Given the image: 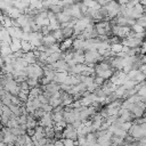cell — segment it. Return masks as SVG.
<instances>
[{
  "label": "cell",
  "instance_id": "obj_1",
  "mask_svg": "<svg viewBox=\"0 0 146 146\" xmlns=\"http://www.w3.org/2000/svg\"><path fill=\"white\" fill-rule=\"evenodd\" d=\"M26 72H27V78H30V79H36L39 81L43 78V74H44L43 67L40 64H38V63L30 64L26 67Z\"/></svg>",
  "mask_w": 146,
  "mask_h": 146
},
{
  "label": "cell",
  "instance_id": "obj_2",
  "mask_svg": "<svg viewBox=\"0 0 146 146\" xmlns=\"http://www.w3.org/2000/svg\"><path fill=\"white\" fill-rule=\"evenodd\" d=\"M84 58H86V65L95 67V65L102 60H104L103 56L98 52V50H88L84 52Z\"/></svg>",
  "mask_w": 146,
  "mask_h": 146
},
{
  "label": "cell",
  "instance_id": "obj_3",
  "mask_svg": "<svg viewBox=\"0 0 146 146\" xmlns=\"http://www.w3.org/2000/svg\"><path fill=\"white\" fill-rule=\"evenodd\" d=\"M128 133L136 140V141H140L143 140L145 137H146V133L144 132V130L141 129L140 124H136V123H132L131 128L129 129Z\"/></svg>",
  "mask_w": 146,
  "mask_h": 146
},
{
  "label": "cell",
  "instance_id": "obj_4",
  "mask_svg": "<svg viewBox=\"0 0 146 146\" xmlns=\"http://www.w3.org/2000/svg\"><path fill=\"white\" fill-rule=\"evenodd\" d=\"M16 139H17V136H15L9 128L2 127V130H1V141L6 143L7 145H10V144H15Z\"/></svg>",
  "mask_w": 146,
  "mask_h": 146
},
{
  "label": "cell",
  "instance_id": "obj_5",
  "mask_svg": "<svg viewBox=\"0 0 146 146\" xmlns=\"http://www.w3.org/2000/svg\"><path fill=\"white\" fill-rule=\"evenodd\" d=\"M78 129L73 124H67L65 129L63 130V138L62 139H72V140H78Z\"/></svg>",
  "mask_w": 146,
  "mask_h": 146
},
{
  "label": "cell",
  "instance_id": "obj_6",
  "mask_svg": "<svg viewBox=\"0 0 146 146\" xmlns=\"http://www.w3.org/2000/svg\"><path fill=\"white\" fill-rule=\"evenodd\" d=\"M3 89H6V90H7L8 92H10L13 96H18L19 92H21V86H19V83H18L15 79L9 80V81L6 83V86L3 87Z\"/></svg>",
  "mask_w": 146,
  "mask_h": 146
},
{
  "label": "cell",
  "instance_id": "obj_7",
  "mask_svg": "<svg viewBox=\"0 0 146 146\" xmlns=\"http://www.w3.org/2000/svg\"><path fill=\"white\" fill-rule=\"evenodd\" d=\"M39 125H42L43 128H51V127H55V123H54L51 113H46V114L39 120Z\"/></svg>",
  "mask_w": 146,
  "mask_h": 146
},
{
  "label": "cell",
  "instance_id": "obj_8",
  "mask_svg": "<svg viewBox=\"0 0 146 146\" xmlns=\"http://www.w3.org/2000/svg\"><path fill=\"white\" fill-rule=\"evenodd\" d=\"M60 99L63 102V106H70L74 103V97L71 94L63 90H60Z\"/></svg>",
  "mask_w": 146,
  "mask_h": 146
},
{
  "label": "cell",
  "instance_id": "obj_9",
  "mask_svg": "<svg viewBox=\"0 0 146 146\" xmlns=\"http://www.w3.org/2000/svg\"><path fill=\"white\" fill-rule=\"evenodd\" d=\"M49 105H50L52 108H56V107L63 105V102H62V99H60V91L57 92V94H55L54 96H51V97L49 98Z\"/></svg>",
  "mask_w": 146,
  "mask_h": 146
},
{
  "label": "cell",
  "instance_id": "obj_10",
  "mask_svg": "<svg viewBox=\"0 0 146 146\" xmlns=\"http://www.w3.org/2000/svg\"><path fill=\"white\" fill-rule=\"evenodd\" d=\"M84 52H86L84 50H74V52H73V59L78 64H84L86 63Z\"/></svg>",
  "mask_w": 146,
  "mask_h": 146
},
{
  "label": "cell",
  "instance_id": "obj_11",
  "mask_svg": "<svg viewBox=\"0 0 146 146\" xmlns=\"http://www.w3.org/2000/svg\"><path fill=\"white\" fill-rule=\"evenodd\" d=\"M87 140V146H95L98 143V135L97 132H90L86 136Z\"/></svg>",
  "mask_w": 146,
  "mask_h": 146
},
{
  "label": "cell",
  "instance_id": "obj_12",
  "mask_svg": "<svg viewBox=\"0 0 146 146\" xmlns=\"http://www.w3.org/2000/svg\"><path fill=\"white\" fill-rule=\"evenodd\" d=\"M56 43H58V42H57V40L55 39V36L51 33L44 35L43 39H42V44H44L46 47H51V46H54Z\"/></svg>",
  "mask_w": 146,
  "mask_h": 146
},
{
  "label": "cell",
  "instance_id": "obj_13",
  "mask_svg": "<svg viewBox=\"0 0 146 146\" xmlns=\"http://www.w3.org/2000/svg\"><path fill=\"white\" fill-rule=\"evenodd\" d=\"M70 75L68 72H56V75H55V82H57L58 84H63L65 82V80L67 79V76Z\"/></svg>",
  "mask_w": 146,
  "mask_h": 146
},
{
  "label": "cell",
  "instance_id": "obj_14",
  "mask_svg": "<svg viewBox=\"0 0 146 146\" xmlns=\"http://www.w3.org/2000/svg\"><path fill=\"white\" fill-rule=\"evenodd\" d=\"M23 58L29 63V65H30V64H35V63L38 62V58L35 57L33 50H32V51H29V52H24Z\"/></svg>",
  "mask_w": 146,
  "mask_h": 146
},
{
  "label": "cell",
  "instance_id": "obj_15",
  "mask_svg": "<svg viewBox=\"0 0 146 146\" xmlns=\"http://www.w3.org/2000/svg\"><path fill=\"white\" fill-rule=\"evenodd\" d=\"M10 48H11V50H13V54H14V52H17L18 50H21V49H22V40L14 38L13 41H11Z\"/></svg>",
  "mask_w": 146,
  "mask_h": 146
},
{
  "label": "cell",
  "instance_id": "obj_16",
  "mask_svg": "<svg viewBox=\"0 0 146 146\" xmlns=\"http://www.w3.org/2000/svg\"><path fill=\"white\" fill-rule=\"evenodd\" d=\"M51 34L55 36V39L57 40L58 43H60L65 38H64V34H63V30L62 29H57V30H54L51 31Z\"/></svg>",
  "mask_w": 146,
  "mask_h": 146
},
{
  "label": "cell",
  "instance_id": "obj_17",
  "mask_svg": "<svg viewBox=\"0 0 146 146\" xmlns=\"http://www.w3.org/2000/svg\"><path fill=\"white\" fill-rule=\"evenodd\" d=\"M34 48L33 46L31 44L30 41H25V40H22V50L24 52H29V51H32Z\"/></svg>",
  "mask_w": 146,
  "mask_h": 146
},
{
  "label": "cell",
  "instance_id": "obj_18",
  "mask_svg": "<svg viewBox=\"0 0 146 146\" xmlns=\"http://www.w3.org/2000/svg\"><path fill=\"white\" fill-rule=\"evenodd\" d=\"M123 44L122 43H117V44H112L111 46V51L114 54V56L116 55V54H119V52H122L123 51Z\"/></svg>",
  "mask_w": 146,
  "mask_h": 146
},
{
  "label": "cell",
  "instance_id": "obj_19",
  "mask_svg": "<svg viewBox=\"0 0 146 146\" xmlns=\"http://www.w3.org/2000/svg\"><path fill=\"white\" fill-rule=\"evenodd\" d=\"M49 10H50L51 13L58 15V14H60V13L64 10V7H62L60 5H51V6L49 7Z\"/></svg>",
  "mask_w": 146,
  "mask_h": 146
},
{
  "label": "cell",
  "instance_id": "obj_20",
  "mask_svg": "<svg viewBox=\"0 0 146 146\" xmlns=\"http://www.w3.org/2000/svg\"><path fill=\"white\" fill-rule=\"evenodd\" d=\"M131 30H132L135 33H144V32H146V29L143 27V26H140V25H138L137 23H136L133 26H131Z\"/></svg>",
  "mask_w": 146,
  "mask_h": 146
},
{
  "label": "cell",
  "instance_id": "obj_21",
  "mask_svg": "<svg viewBox=\"0 0 146 146\" xmlns=\"http://www.w3.org/2000/svg\"><path fill=\"white\" fill-rule=\"evenodd\" d=\"M137 24L146 29V13H145L140 18H138V19H137Z\"/></svg>",
  "mask_w": 146,
  "mask_h": 146
},
{
  "label": "cell",
  "instance_id": "obj_22",
  "mask_svg": "<svg viewBox=\"0 0 146 146\" xmlns=\"http://www.w3.org/2000/svg\"><path fill=\"white\" fill-rule=\"evenodd\" d=\"M105 81L106 80H104L103 78H100V76H97V75H95V79H94V82L98 86V87H102L104 83H105Z\"/></svg>",
  "mask_w": 146,
  "mask_h": 146
},
{
  "label": "cell",
  "instance_id": "obj_23",
  "mask_svg": "<svg viewBox=\"0 0 146 146\" xmlns=\"http://www.w3.org/2000/svg\"><path fill=\"white\" fill-rule=\"evenodd\" d=\"M54 145H55V146H65L63 139H56V140L54 141Z\"/></svg>",
  "mask_w": 146,
  "mask_h": 146
},
{
  "label": "cell",
  "instance_id": "obj_24",
  "mask_svg": "<svg viewBox=\"0 0 146 146\" xmlns=\"http://www.w3.org/2000/svg\"><path fill=\"white\" fill-rule=\"evenodd\" d=\"M140 54L141 55H146V42H144L140 47Z\"/></svg>",
  "mask_w": 146,
  "mask_h": 146
},
{
  "label": "cell",
  "instance_id": "obj_25",
  "mask_svg": "<svg viewBox=\"0 0 146 146\" xmlns=\"http://www.w3.org/2000/svg\"><path fill=\"white\" fill-rule=\"evenodd\" d=\"M145 114H146V113H145Z\"/></svg>",
  "mask_w": 146,
  "mask_h": 146
}]
</instances>
